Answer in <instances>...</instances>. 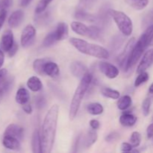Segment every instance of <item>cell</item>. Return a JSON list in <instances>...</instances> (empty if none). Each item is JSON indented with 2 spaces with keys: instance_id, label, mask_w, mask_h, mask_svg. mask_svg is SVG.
<instances>
[{
  "instance_id": "52a82bcc",
  "label": "cell",
  "mask_w": 153,
  "mask_h": 153,
  "mask_svg": "<svg viewBox=\"0 0 153 153\" xmlns=\"http://www.w3.org/2000/svg\"><path fill=\"white\" fill-rule=\"evenodd\" d=\"M36 36V29L33 25H28L22 31L21 34L20 42L23 47H28L31 46Z\"/></svg>"
},
{
  "instance_id": "4316f807",
  "label": "cell",
  "mask_w": 153,
  "mask_h": 153,
  "mask_svg": "<svg viewBox=\"0 0 153 153\" xmlns=\"http://www.w3.org/2000/svg\"><path fill=\"white\" fill-rule=\"evenodd\" d=\"M58 41V36H57L56 32L55 31H51L50 33L47 34L46 36V37L44 38L43 42V45L46 47H48V46H51L52 45L55 44L56 42Z\"/></svg>"
},
{
  "instance_id": "74e56055",
  "label": "cell",
  "mask_w": 153,
  "mask_h": 153,
  "mask_svg": "<svg viewBox=\"0 0 153 153\" xmlns=\"http://www.w3.org/2000/svg\"><path fill=\"white\" fill-rule=\"evenodd\" d=\"M13 4V0H0V10H7Z\"/></svg>"
},
{
  "instance_id": "816d5d0a",
  "label": "cell",
  "mask_w": 153,
  "mask_h": 153,
  "mask_svg": "<svg viewBox=\"0 0 153 153\" xmlns=\"http://www.w3.org/2000/svg\"><path fill=\"white\" fill-rule=\"evenodd\" d=\"M152 27H153V24H152ZM152 45H153V38H152Z\"/></svg>"
},
{
  "instance_id": "ba28073f",
  "label": "cell",
  "mask_w": 153,
  "mask_h": 153,
  "mask_svg": "<svg viewBox=\"0 0 153 153\" xmlns=\"http://www.w3.org/2000/svg\"><path fill=\"white\" fill-rule=\"evenodd\" d=\"M134 38L132 37V38L130 39L129 41L128 42V43H127L125 49H124V51L122 52V54L120 55L119 59H118V63H119L120 64V67L123 70H125V71H126L128 58H129L131 49H132L133 46H134Z\"/></svg>"
},
{
  "instance_id": "60d3db41",
  "label": "cell",
  "mask_w": 153,
  "mask_h": 153,
  "mask_svg": "<svg viewBox=\"0 0 153 153\" xmlns=\"http://www.w3.org/2000/svg\"><path fill=\"white\" fill-rule=\"evenodd\" d=\"M6 16H7V10H0V30L5 21Z\"/></svg>"
},
{
  "instance_id": "4fadbf2b",
  "label": "cell",
  "mask_w": 153,
  "mask_h": 153,
  "mask_svg": "<svg viewBox=\"0 0 153 153\" xmlns=\"http://www.w3.org/2000/svg\"><path fill=\"white\" fill-rule=\"evenodd\" d=\"M98 138L97 133L95 131H90L82 137L81 136L79 137V144L82 145L85 148H89L93 144L96 143Z\"/></svg>"
},
{
  "instance_id": "e0dca14e",
  "label": "cell",
  "mask_w": 153,
  "mask_h": 153,
  "mask_svg": "<svg viewBox=\"0 0 153 153\" xmlns=\"http://www.w3.org/2000/svg\"><path fill=\"white\" fill-rule=\"evenodd\" d=\"M44 74L47 75L51 78H56L59 75V67L58 64H55V62L49 61L46 63L44 66Z\"/></svg>"
},
{
  "instance_id": "ffe728a7",
  "label": "cell",
  "mask_w": 153,
  "mask_h": 153,
  "mask_svg": "<svg viewBox=\"0 0 153 153\" xmlns=\"http://www.w3.org/2000/svg\"><path fill=\"white\" fill-rule=\"evenodd\" d=\"M29 98L30 95L28 91L25 88H21L16 92L15 100H16V102L18 104L23 105L27 104V102L29 100Z\"/></svg>"
},
{
  "instance_id": "7dc6e473",
  "label": "cell",
  "mask_w": 153,
  "mask_h": 153,
  "mask_svg": "<svg viewBox=\"0 0 153 153\" xmlns=\"http://www.w3.org/2000/svg\"><path fill=\"white\" fill-rule=\"evenodd\" d=\"M4 53H3L2 50L0 49V69H1V67H2L3 64H4Z\"/></svg>"
},
{
  "instance_id": "7402d4cb",
  "label": "cell",
  "mask_w": 153,
  "mask_h": 153,
  "mask_svg": "<svg viewBox=\"0 0 153 153\" xmlns=\"http://www.w3.org/2000/svg\"><path fill=\"white\" fill-rule=\"evenodd\" d=\"M137 122V117L131 114H123L120 117V123L121 125L126 127H131Z\"/></svg>"
},
{
  "instance_id": "5bb4252c",
  "label": "cell",
  "mask_w": 153,
  "mask_h": 153,
  "mask_svg": "<svg viewBox=\"0 0 153 153\" xmlns=\"http://www.w3.org/2000/svg\"><path fill=\"white\" fill-rule=\"evenodd\" d=\"M70 71L74 76L82 79L88 73V70L83 63L80 61H74L70 64Z\"/></svg>"
},
{
  "instance_id": "b9f144b4",
  "label": "cell",
  "mask_w": 153,
  "mask_h": 153,
  "mask_svg": "<svg viewBox=\"0 0 153 153\" xmlns=\"http://www.w3.org/2000/svg\"><path fill=\"white\" fill-rule=\"evenodd\" d=\"M17 50H18V45L16 44V43H13V46H12V47L10 48V50L7 52L8 56L10 57V58H11V57H13V56H14V55H16Z\"/></svg>"
},
{
  "instance_id": "277c9868",
  "label": "cell",
  "mask_w": 153,
  "mask_h": 153,
  "mask_svg": "<svg viewBox=\"0 0 153 153\" xmlns=\"http://www.w3.org/2000/svg\"><path fill=\"white\" fill-rule=\"evenodd\" d=\"M70 43L78 51L85 55L100 58V59H108L110 56L108 51L104 47L99 45L88 43L82 39L72 37L70 40Z\"/></svg>"
},
{
  "instance_id": "d590c367",
  "label": "cell",
  "mask_w": 153,
  "mask_h": 153,
  "mask_svg": "<svg viewBox=\"0 0 153 153\" xmlns=\"http://www.w3.org/2000/svg\"><path fill=\"white\" fill-rule=\"evenodd\" d=\"M95 0H80L79 1V4L78 9H81V10H86L87 8L91 7L94 2Z\"/></svg>"
},
{
  "instance_id": "7bdbcfd3",
  "label": "cell",
  "mask_w": 153,
  "mask_h": 153,
  "mask_svg": "<svg viewBox=\"0 0 153 153\" xmlns=\"http://www.w3.org/2000/svg\"><path fill=\"white\" fill-rule=\"evenodd\" d=\"M48 18H49V14H48V13H43L41 16H38V17L37 18V22H40V23L43 24V22H47Z\"/></svg>"
},
{
  "instance_id": "bcb514c9",
  "label": "cell",
  "mask_w": 153,
  "mask_h": 153,
  "mask_svg": "<svg viewBox=\"0 0 153 153\" xmlns=\"http://www.w3.org/2000/svg\"><path fill=\"white\" fill-rule=\"evenodd\" d=\"M146 134H147V137L149 138L153 137V123L150 124V125L148 126L147 129H146Z\"/></svg>"
},
{
  "instance_id": "ab89813d",
  "label": "cell",
  "mask_w": 153,
  "mask_h": 153,
  "mask_svg": "<svg viewBox=\"0 0 153 153\" xmlns=\"http://www.w3.org/2000/svg\"><path fill=\"white\" fill-rule=\"evenodd\" d=\"M119 137L120 135L117 132H116V131H113V132H111L110 134H108L107 136H106L105 140L108 142L114 141V140H117Z\"/></svg>"
},
{
  "instance_id": "603a6c76",
  "label": "cell",
  "mask_w": 153,
  "mask_h": 153,
  "mask_svg": "<svg viewBox=\"0 0 153 153\" xmlns=\"http://www.w3.org/2000/svg\"><path fill=\"white\" fill-rule=\"evenodd\" d=\"M75 17L79 20L88 21V22H95V21L98 20L97 16L90 14V13H87L86 10H81V9H77L76 13H75Z\"/></svg>"
},
{
  "instance_id": "8fae6325",
  "label": "cell",
  "mask_w": 153,
  "mask_h": 153,
  "mask_svg": "<svg viewBox=\"0 0 153 153\" xmlns=\"http://www.w3.org/2000/svg\"><path fill=\"white\" fill-rule=\"evenodd\" d=\"M153 63V49H149L145 52L137 68V73H140L145 72Z\"/></svg>"
},
{
  "instance_id": "3957f363",
  "label": "cell",
  "mask_w": 153,
  "mask_h": 153,
  "mask_svg": "<svg viewBox=\"0 0 153 153\" xmlns=\"http://www.w3.org/2000/svg\"><path fill=\"white\" fill-rule=\"evenodd\" d=\"M92 81L93 75L90 72H88L82 78V80H81L79 86L77 87L76 91H75L73 100H72L71 103H70V114H69V117H70V120H73L77 115L82 100H83L84 97L86 94L87 91L89 88Z\"/></svg>"
},
{
  "instance_id": "ee69618b",
  "label": "cell",
  "mask_w": 153,
  "mask_h": 153,
  "mask_svg": "<svg viewBox=\"0 0 153 153\" xmlns=\"http://www.w3.org/2000/svg\"><path fill=\"white\" fill-rule=\"evenodd\" d=\"M90 126H91V128H93L94 130L98 129L100 126V123L98 120H91L90 121Z\"/></svg>"
},
{
  "instance_id": "f35d334b",
  "label": "cell",
  "mask_w": 153,
  "mask_h": 153,
  "mask_svg": "<svg viewBox=\"0 0 153 153\" xmlns=\"http://www.w3.org/2000/svg\"><path fill=\"white\" fill-rule=\"evenodd\" d=\"M132 145L129 143H126V142H124L121 144V151L124 152H131L132 151Z\"/></svg>"
},
{
  "instance_id": "f1b7e54d",
  "label": "cell",
  "mask_w": 153,
  "mask_h": 153,
  "mask_svg": "<svg viewBox=\"0 0 153 153\" xmlns=\"http://www.w3.org/2000/svg\"><path fill=\"white\" fill-rule=\"evenodd\" d=\"M128 4L136 10H143L147 6L149 0H126Z\"/></svg>"
},
{
  "instance_id": "5b68a950",
  "label": "cell",
  "mask_w": 153,
  "mask_h": 153,
  "mask_svg": "<svg viewBox=\"0 0 153 153\" xmlns=\"http://www.w3.org/2000/svg\"><path fill=\"white\" fill-rule=\"evenodd\" d=\"M110 14L120 32L125 36L131 35L133 31V24L128 16L123 12L115 10H110Z\"/></svg>"
},
{
  "instance_id": "cb8c5ba5",
  "label": "cell",
  "mask_w": 153,
  "mask_h": 153,
  "mask_svg": "<svg viewBox=\"0 0 153 153\" xmlns=\"http://www.w3.org/2000/svg\"><path fill=\"white\" fill-rule=\"evenodd\" d=\"M55 31L56 32L57 36H58V41L64 40V39H66L68 37V25L65 22H60V23H58Z\"/></svg>"
},
{
  "instance_id": "681fc988",
  "label": "cell",
  "mask_w": 153,
  "mask_h": 153,
  "mask_svg": "<svg viewBox=\"0 0 153 153\" xmlns=\"http://www.w3.org/2000/svg\"><path fill=\"white\" fill-rule=\"evenodd\" d=\"M149 92L150 93V94H153V83L152 84V85H150V87H149Z\"/></svg>"
},
{
  "instance_id": "d6a6232c",
  "label": "cell",
  "mask_w": 153,
  "mask_h": 153,
  "mask_svg": "<svg viewBox=\"0 0 153 153\" xmlns=\"http://www.w3.org/2000/svg\"><path fill=\"white\" fill-rule=\"evenodd\" d=\"M52 1V0H40L35 8V13H37V14L43 13Z\"/></svg>"
},
{
  "instance_id": "8d00e7d4",
  "label": "cell",
  "mask_w": 153,
  "mask_h": 153,
  "mask_svg": "<svg viewBox=\"0 0 153 153\" xmlns=\"http://www.w3.org/2000/svg\"><path fill=\"white\" fill-rule=\"evenodd\" d=\"M36 105V107L38 109H42L46 106V99L43 97V96H37L35 99V101H34Z\"/></svg>"
},
{
  "instance_id": "2e32d148",
  "label": "cell",
  "mask_w": 153,
  "mask_h": 153,
  "mask_svg": "<svg viewBox=\"0 0 153 153\" xmlns=\"http://www.w3.org/2000/svg\"><path fill=\"white\" fill-rule=\"evenodd\" d=\"M24 18V12L22 10H15L8 18V25L12 28L19 26Z\"/></svg>"
},
{
  "instance_id": "e575fe53",
  "label": "cell",
  "mask_w": 153,
  "mask_h": 153,
  "mask_svg": "<svg viewBox=\"0 0 153 153\" xmlns=\"http://www.w3.org/2000/svg\"><path fill=\"white\" fill-rule=\"evenodd\" d=\"M152 100L149 97L145 99L142 104V110H143V114L144 116H148L149 114V111H150V106Z\"/></svg>"
},
{
  "instance_id": "d4e9b609",
  "label": "cell",
  "mask_w": 153,
  "mask_h": 153,
  "mask_svg": "<svg viewBox=\"0 0 153 153\" xmlns=\"http://www.w3.org/2000/svg\"><path fill=\"white\" fill-rule=\"evenodd\" d=\"M48 60L46 58H40V59H36L33 63V68L34 70L39 75L43 76L44 74V66L46 63L47 62Z\"/></svg>"
},
{
  "instance_id": "d6986e66",
  "label": "cell",
  "mask_w": 153,
  "mask_h": 153,
  "mask_svg": "<svg viewBox=\"0 0 153 153\" xmlns=\"http://www.w3.org/2000/svg\"><path fill=\"white\" fill-rule=\"evenodd\" d=\"M31 148H32L33 152H42L41 135H40V131L38 130H35L33 133L32 138H31Z\"/></svg>"
},
{
  "instance_id": "ac0fdd59",
  "label": "cell",
  "mask_w": 153,
  "mask_h": 153,
  "mask_svg": "<svg viewBox=\"0 0 153 153\" xmlns=\"http://www.w3.org/2000/svg\"><path fill=\"white\" fill-rule=\"evenodd\" d=\"M12 83V79L7 77V71L6 69L0 70V90L6 92L10 88Z\"/></svg>"
},
{
  "instance_id": "c3c4849f",
  "label": "cell",
  "mask_w": 153,
  "mask_h": 153,
  "mask_svg": "<svg viewBox=\"0 0 153 153\" xmlns=\"http://www.w3.org/2000/svg\"><path fill=\"white\" fill-rule=\"evenodd\" d=\"M31 1V0H22V1H21V5H22V7H26Z\"/></svg>"
},
{
  "instance_id": "1f68e13d",
  "label": "cell",
  "mask_w": 153,
  "mask_h": 153,
  "mask_svg": "<svg viewBox=\"0 0 153 153\" xmlns=\"http://www.w3.org/2000/svg\"><path fill=\"white\" fill-rule=\"evenodd\" d=\"M141 142V135L138 131L132 132L130 138V143L132 145L133 147H137Z\"/></svg>"
},
{
  "instance_id": "484cf974",
  "label": "cell",
  "mask_w": 153,
  "mask_h": 153,
  "mask_svg": "<svg viewBox=\"0 0 153 153\" xmlns=\"http://www.w3.org/2000/svg\"><path fill=\"white\" fill-rule=\"evenodd\" d=\"M87 109H88V111L92 115H100L102 114L104 111L102 105L97 102L90 103L87 107Z\"/></svg>"
},
{
  "instance_id": "44dd1931",
  "label": "cell",
  "mask_w": 153,
  "mask_h": 153,
  "mask_svg": "<svg viewBox=\"0 0 153 153\" xmlns=\"http://www.w3.org/2000/svg\"><path fill=\"white\" fill-rule=\"evenodd\" d=\"M27 86L33 92H38L43 88V84L37 76H31L28 79Z\"/></svg>"
},
{
  "instance_id": "7c38bea8",
  "label": "cell",
  "mask_w": 153,
  "mask_h": 153,
  "mask_svg": "<svg viewBox=\"0 0 153 153\" xmlns=\"http://www.w3.org/2000/svg\"><path fill=\"white\" fill-rule=\"evenodd\" d=\"M24 129L22 127L17 124L11 123L7 126L5 128V131L4 132V135H9L14 137L16 138L19 139V140H22L23 137Z\"/></svg>"
},
{
  "instance_id": "8992f818",
  "label": "cell",
  "mask_w": 153,
  "mask_h": 153,
  "mask_svg": "<svg viewBox=\"0 0 153 153\" xmlns=\"http://www.w3.org/2000/svg\"><path fill=\"white\" fill-rule=\"evenodd\" d=\"M71 28L76 34L94 40H97L101 36V30L100 28L97 26H87L85 24L81 22L76 21L72 22Z\"/></svg>"
},
{
  "instance_id": "9a60e30c",
  "label": "cell",
  "mask_w": 153,
  "mask_h": 153,
  "mask_svg": "<svg viewBox=\"0 0 153 153\" xmlns=\"http://www.w3.org/2000/svg\"><path fill=\"white\" fill-rule=\"evenodd\" d=\"M2 144L6 149L13 151L20 150L21 145L19 139L9 135H4L2 139Z\"/></svg>"
},
{
  "instance_id": "f907efd6",
  "label": "cell",
  "mask_w": 153,
  "mask_h": 153,
  "mask_svg": "<svg viewBox=\"0 0 153 153\" xmlns=\"http://www.w3.org/2000/svg\"><path fill=\"white\" fill-rule=\"evenodd\" d=\"M3 94H4V92L0 90V102H1V98H2V97H3Z\"/></svg>"
},
{
  "instance_id": "836d02e7",
  "label": "cell",
  "mask_w": 153,
  "mask_h": 153,
  "mask_svg": "<svg viewBox=\"0 0 153 153\" xmlns=\"http://www.w3.org/2000/svg\"><path fill=\"white\" fill-rule=\"evenodd\" d=\"M153 24V9L151 10H149L146 15H145L144 18L143 19V22H142V25L143 27H144L145 28H148L149 26H150L151 25Z\"/></svg>"
},
{
  "instance_id": "f546056e",
  "label": "cell",
  "mask_w": 153,
  "mask_h": 153,
  "mask_svg": "<svg viewBox=\"0 0 153 153\" xmlns=\"http://www.w3.org/2000/svg\"><path fill=\"white\" fill-rule=\"evenodd\" d=\"M102 94L103 96H105V97L113 99V100H117V99H119L120 96V94L119 91L108 88H103L102 90Z\"/></svg>"
},
{
  "instance_id": "7a4b0ae2",
  "label": "cell",
  "mask_w": 153,
  "mask_h": 153,
  "mask_svg": "<svg viewBox=\"0 0 153 153\" xmlns=\"http://www.w3.org/2000/svg\"><path fill=\"white\" fill-rule=\"evenodd\" d=\"M153 38V27L152 25L146 28L143 34L140 36L137 43L134 44L129 58H128V65H127L126 71L130 70L134 67L140 57L142 56L144 51L147 49L149 45H152Z\"/></svg>"
},
{
  "instance_id": "f6af8a7d",
  "label": "cell",
  "mask_w": 153,
  "mask_h": 153,
  "mask_svg": "<svg viewBox=\"0 0 153 153\" xmlns=\"http://www.w3.org/2000/svg\"><path fill=\"white\" fill-rule=\"evenodd\" d=\"M22 109H23L24 111L26 114H31L32 113V108H31V106L28 104L23 105H22Z\"/></svg>"
},
{
  "instance_id": "4dcf8cb0",
  "label": "cell",
  "mask_w": 153,
  "mask_h": 153,
  "mask_svg": "<svg viewBox=\"0 0 153 153\" xmlns=\"http://www.w3.org/2000/svg\"><path fill=\"white\" fill-rule=\"evenodd\" d=\"M149 74H148L146 71L139 73L137 77L136 78L135 82H134V86L139 87L140 85H141L142 84L147 82V81L149 80Z\"/></svg>"
},
{
  "instance_id": "6da1fadb",
  "label": "cell",
  "mask_w": 153,
  "mask_h": 153,
  "mask_svg": "<svg viewBox=\"0 0 153 153\" xmlns=\"http://www.w3.org/2000/svg\"><path fill=\"white\" fill-rule=\"evenodd\" d=\"M59 107L58 105H52L43 120L42 126L41 143L42 152L49 153L53 148L56 134Z\"/></svg>"
},
{
  "instance_id": "83f0119b",
  "label": "cell",
  "mask_w": 153,
  "mask_h": 153,
  "mask_svg": "<svg viewBox=\"0 0 153 153\" xmlns=\"http://www.w3.org/2000/svg\"><path fill=\"white\" fill-rule=\"evenodd\" d=\"M131 102H132V101H131V97L128 95L123 96V97L120 99L119 102L117 103V107L120 110L125 111L128 108L130 107Z\"/></svg>"
},
{
  "instance_id": "9c48e42d",
  "label": "cell",
  "mask_w": 153,
  "mask_h": 153,
  "mask_svg": "<svg viewBox=\"0 0 153 153\" xmlns=\"http://www.w3.org/2000/svg\"><path fill=\"white\" fill-rule=\"evenodd\" d=\"M99 69L100 71L109 79H115L119 75V70L113 64L105 61L99 63Z\"/></svg>"
},
{
  "instance_id": "30bf717a",
  "label": "cell",
  "mask_w": 153,
  "mask_h": 153,
  "mask_svg": "<svg viewBox=\"0 0 153 153\" xmlns=\"http://www.w3.org/2000/svg\"><path fill=\"white\" fill-rule=\"evenodd\" d=\"M13 40V34L10 30H6L3 33L2 36L1 37V41H0V49L3 52H8L10 48L13 46L14 43Z\"/></svg>"
}]
</instances>
